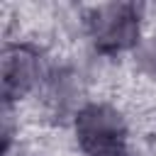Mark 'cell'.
I'll list each match as a JSON object with an SVG mask.
<instances>
[{"label": "cell", "mask_w": 156, "mask_h": 156, "mask_svg": "<svg viewBox=\"0 0 156 156\" xmlns=\"http://www.w3.org/2000/svg\"><path fill=\"white\" fill-rule=\"evenodd\" d=\"M80 146L90 156H119L124 149V124L119 115L105 105H90L76 122Z\"/></svg>", "instance_id": "7a4b0ae2"}, {"label": "cell", "mask_w": 156, "mask_h": 156, "mask_svg": "<svg viewBox=\"0 0 156 156\" xmlns=\"http://www.w3.org/2000/svg\"><path fill=\"white\" fill-rule=\"evenodd\" d=\"M37 76V58L22 46H7L2 56V90L5 98L22 95Z\"/></svg>", "instance_id": "3957f363"}, {"label": "cell", "mask_w": 156, "mask_h": 156, "mask_svg": "<svg viewBox=\"0 0 156 156\" xmlns=\"http://www.w3.org/2000/svg\"><path fill=\"white\" fill-rule=\"evenodd\" d=\"M90 37L102 51H119L134 44L139 34V7L129 2H112L90 10Z\"/></svg>", "instance_id": "6da1fadb"}]
</instances>
